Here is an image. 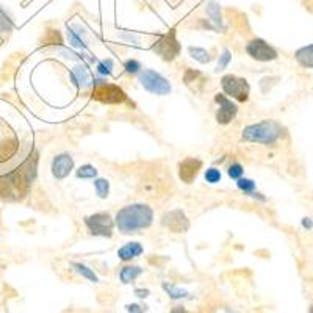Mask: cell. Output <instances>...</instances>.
I'll use <instances>...</instances> for the list:
<instances>
[{"instance_id":"1","label":"cell","mask_w":313,"mask_h":313,"mask_svg":"<svg viewBox=\"0 0 313 313\" xmlns=\"http://www.w3.org/2000/svg\"><path fill=\"white\" fill-rule=\"evenodd\" d=\"M154 223V210L147 204H129L117 210L114 216V226L124 235L138 233L142 229H147Z\"/></svg>"},{"instance_id":"2","label":"cell","mask_w":313,"mask_h":313,"mask_svg":"<svg viewBox=\"0 0 313 313\" xmlns=\"http://www.w3.org/2000/svg\"><path fill=\"white\" fill-rule=\"evenodd\" d=\"M284 135V127L273 121V119H265L256 124H249L243 129L241 140L246 142H257V144L263 146H273L282 138Z\"/></svg>"},{"instance_id":"3","label":"cell","mask_w":313,"mask_h":313,"mask_svg":"<svg viewBox=\"0 0 313 313\" xmlns=\"http://www.w3.org/2000/svg\"><path fill=\"white\" fill-rule=\"evenodd\" d=\"M138 80L140 85L146 91H149L150 94H157V96H168L171 94L172 86L169 80L162 75L160 72L154 71V69H144L138 74Z\"/></svg>"},{"instance_id":"4","label":"cell","mask_w":313,"mask_h":313,"mask_svg":"<svg viewBox=\"0 0 313 313\" xmlns=\"http://www.w3.org/2000/svg\"><path fill=\"white\" fill-rule=\"evenodd\" d=\"M85 226L91 235L94 236H104V238H112L114 230V219L108 211H99V213L85 216L83 219Z\"/></svg>"},{"instance_id":"5","label":"cell","mask_w":313,"mask_h":313,"mask_svg":"<svg viewBox=\"0 0 313 313\" xmlns=\"http://www.w3.org/2000/svg\"><path fill=\"white\" fill-rule=\"evenodd\" d=\"M221 88L227 97H233L238 102H246L251 94V85L248 83V80L233 74L223 75Z\"/></svg>"},{"instance_id":"6","label":"cell","mask_w":313,"mask_h":313,"mask_svg":"<svg viewBox=\"0 0 313 313\" xmlns=\"http://www.w3.org/2000/svg\"><path fill=\"white\" fill-rule=\"evenodd\" d=\"M152 50L158 55L162 57L165 61H172L175 60L177 57H179L180 50H182V46L180 42L177 41V35H175V30L171 28L168 33H165V35H162L157 42L154 44V47H152Z\"/></svg>"},{"instance_id":"7","label":"cell","mask_w":313,"mask_h":313,"mask_svg":"<svg viewBox=\"0 0 313 313\" xmlns=\"http://www.w3.org/2000/svg\"><path fill=\"white\" fill-rule=\"evenodd\" d=\"M246 54L252 58V60L260 61V63H268L277 60V50L268 44L265 39L261 38H254L246 44Z\"/></svg>"},{"instance_id":"8","label":"cell","mask_w":313,"mask_h":313,"mask_svg":"<svg viewBox=\"0 0 313 313\" xmlns=\"http://www.w3.org/2000/svg\"><path fill=\"white\" fill-rule=\"evenodd\" d=\"M125 97L127 96L122 88L107 82L97 85V86H94V91H92V99H96L102 104H121L125 100Z\"/></svg>"},{"instance_id":"9","label":"cell","mask_w":313,"mask_h":313,"mask_svg":"<svg viewBox=\"0 0 313 313\" xmlns=\"http://www.w3.org/2000/svg\"><path fill=\"white\" fill-rule=\"evenodd\" d=\"M215 102L219 105L216 112V122L221 125L230 124L236 117V114H238V107H236V104L232 102L226 94H216Z\"/></svg>"},{"instance_id":"10","label":"cell","mask_w":313,"mask_h":313,"mask_svg":"<svg viewBox=\"0 0 313 313\" xmlns=\"http://www.w3.org/2000/svg\"><path fill=\"white\" fill-rule=\"evenodd\" d=\"M162 223H163L165 227H168V229L172 230L174 233H183V232H187L190 229L188 218L180 208L168 211L166 215H163Z\"/></svg>"},{"instance_id":"11","label":"cell","mask_w":313,"mask_h":313,"mask_svg":"<svg viewBox=\"0 0 313 313\" xmlns=\"http://www.w3.org/2000/svg\"><path fill=\"white\" fill-rule=\"evenodd\" d=\"M74 166H75L74 158L64 152V154H58L54 157L52 165H50V171H52V175L57 180H63L74 171Z\"/></svg>"},{"instance_id":"12","label":"cell","mask_w":313,"mask_h":313,"mask_svg":"<svg viewBox=\"0 0 313 313\" xmlns=\"http://www.w3.org/2000/svg\"><path fill=\"white\" fill-rule=\"evenodd\" d=\"M202 169V162L199 158L188 157L183 162L179 163V177L185 183H193L194 179L198 177L199 171Z\"/></svg>"},{"instance_id":"13","label":"cell","mask_w":313,"mask_h":313,"mask_svg":"<svg viewBox=\"0 0 313 313\" xmlns=\"http://www.w3.org/2000/svg\"><path fill=\"white\" fill-rule=\"evenodd\" d=\"M66 36L69 44L74 49H82V50H88V31L85 30L80 24H74V25H67L66 27Z\"/></svg>"},{"instance_id":"14","label":"cell","mask_w":313,"mask_h":313,"mask_svg":"<svg viewBox=\"0 0 313 313\" xmlns=\"http://www.w3.org/2000/svg\"><path fill=\"white\" fill-rule=\"evenodd\" d=\"M205 14L210 19V22L213 24V27L216 28V31H224L226 25H224V19H223V11H221V5L216 0H210L205 5Z\"/></svg>"},{"instance_id":"15","label":"cell","mask_w":313,"mask_h":313,"mask_svg":"<svg viewBox=\"0 0 313 313\" xmlns=\"http://www.w3.org/2000/svg\"><path fill=\"white\" fill-rule=\"evenodd\" d=\"M71 77H72V82L75 85H79L80 88H88V86H91V85H92L91 71L85 63H79V64H75L72 67Z\"/></svg>"},{"instance_id":"16","label":"cell","mask_w":313,"mask_h":313,"mask_svg":"<svg viewBox=\"0 0 313 313\" xmlns=\"http://www.w3.org/2000/svg\"><path fill=\"white\" fill-rule=\"evenodd\" d=\"M144 252V248H142V244L138 241H130V243H125L122 248H119L117 251V257L122 261H130L133 258L140 257L141 254Z\"/></svg>"},{"instance_id":"17","label":"cell","mask_w":313,"mask_h":313,"mask_svg":"<svg viewBox=\"0 0 313 313\" xmlns=\"http://www.w3.org/2000/svg\"><path fill=\"white\" fill-rule=\"evenodd\" d=\"M294 58L302 67H312L313 69V44L298 49L294 52Z\"/></svg>"},{"instance_id":"18","label":"cell","mask_w":313,"mask_h":313,"mask_svg":"<svg viewBox=\"0 0 313 313\" xmlns=\"http://www.w3.org/2000/svg\"><path fill=\"white\" fill-rule=\"evenodd\" d=\"M142 271H144V269L140 268V266H135V265H125V266L121 269V273H119V279H121V282H122V284H130V282H133L137 277H140V276L142 274Z\"/></svg>"},{"instance_id":"19","label":"cell","mask_w":313,"mask_h":313,"mask_svg":"<svg viewBox=\"0 0 313 313\" xmlns=\"http://www.w3.org/2000/svg\"><path fill=\"white\" fill-rule=\"evenodd\" d=\"M188 54H190V57L193 58V60H196L200 64H207V63H210L211 60H213L208 50L207 49H202V47L190 46L188 47Z\"/></svg>"},{"instance_id":"20","label":"cell","mask_w":313,"mask_h":313,"mask_svg":"<svg viewBox=\"0 0 313 313\" xmlns=\"http://www.w3.org/2000/svg\"><path fill=\"white\" fill-rule=\"evenodd\" d=\"M71 266L75 269V273L80 274V276H83L85 279H88L89 282H94V284H97V282H99L97 274L94 273V269H91L89 266L83 265V263H79V261H72Z\"/></svg>"},{"instance_id":"21","label":"cell","mask_w":313,"mask_h":313,"mask_svg":"<svg viewBox=\"0 0 313 313\" xmlns=\"http://www.w3.org/2000/svg\"><path fill=\"white\" fill-rule=\"evenodd\" d=\"M163 290L168 293V296L171 299H185V298H188V291L187 290H183V288H180V286H175L174 284H168V282H163Z\"/></svg>"},{"instance_id":"22","label":"cell","mask_w":313,"mask_h":313,"mask_svg":"<svg viewBox=\"0 0 313 313\" xmlns=\"http://www.w3.org/2000/svg\"><path fill=\"white\" fill-rule=\"evenodd\" d=\"M97 174H99L97 168L92 165H82L80 168H77V171H75L77 179H96Z\"/></svg>"},{"instance_id":"23","label":"cell","mask_w":313,"mask_h":313,"mask_svg":"<svg viewBox=\"0 0 313 313\" xmlns=\"http://www.w3.org/2000/svg\"><path fill=\"white\" fill-rule=\"evenodd\" d=\"M94 188H96V194L100 199H107L108 193H110V182L104 177H96L94 179Z\"/></svg>"},{"instance_id":"24","label":"cell","mask_w":313,"mask_h":313,"mask_svg":"<svg viewBox=\"0 0 313 313\" xmlns=\"http://www.w3.org/2000/svg\"><path fill=\"white\" fill-rule=\"evenodd\" d=\"M113 60L112 58H105V60H100L96 66V72L100 77H108V75L113 74Z\"/></svg>"},{"instance_id":"25","label":"cell","mask_w":313,"mask_h":313,"mask_svg":"<svg viewBox=\"0 0 313 313\" xmlns=\"http://www.w3.org/2000/svg\"><path fill=\"white\" fill-rule=\"evenodd\" d=\"M11 30H13V21L5 13L3 8L0 6V35H8Z\"/></svg>"},{"instance_id":"26","label":"cell","mask_w":313,"mask_h":313,"mask_svg":"<svg viewBox=\"0 0 313 313\" xmlns=\"http://www.w3.org/2000/svg\"><path fill=\"white\" fill-rule=\"evenodd\" d=\"M236 187H238V190H241L243 193L251 194V193L256 191L257 185L252 179H248V177H240V179L236 180Z\"/></svg>"},{"instance_id":"27","label":"cell","mask_w":313,"mask_h":313,"mask_svg":"<svg viewBox=\"0 0 313 313\" xmlns=\"http://www.w3.org/2000/svg\"><path fill=\"white\" fill-rule=\"evenodd\" d=\"M230 61H232V52H230L229 49H224L223 54L219 55V58H218V64H216L215 72H221V71H224L226 67L229 66Z\"/></svg>"},{"instance_id":"28","label":"cell","mask_w":313,"mask_h":313,"mask_svg":"<svg viewBox=\"0 0 313 313\" xmlns=\"http://www.w3.org/2000/svg\"><path fill=\"white\" fill-rule=\"evenodd\" d=\"M141 63L138 60H133V58H129V60H125L124 61V71L127 74H130V75H135V74H140L141 72Z\"/></svg>"},{"instance_id":"29","label":"cell","mask_w":313,"mask_h":313,"mask_svg":"<svg viewBox=\"0 0 313 313\" xmlns=\"http://www.w3.org/2000/svg\"><path fill=\"white\" fill-rule=\"evenodd\" d=\"M227 174H229L230 179L238 180L240 177H243V174H244V168H243V165H241V163L235 162V163L229 165V168H227Z\"/></svg>"},{"instance_id":"30","label":"cell","mask_w":313,"mask_h":313,"mask_svg":"<svg viewBox=\"0 0 313 313\" xmlns=\"http://www.w3.org/2000/svg\"><path fill=\"white\" fill-rule=\"evenodd\" d=\"M205 182L211 183V185H215L218 182H221V171H219L218 168H208L207 171H205Z\"/></svg>"},{"instance_id":"31","label":"cell","mask_w":313,"mask_h":313,"mask_svg":"<svg viewBox=\"0 0 313 313\" xmlns=\"http://www.w3.org/2000/svg\"><path fill=\"white\" fill-rule=\"evenodd\" d=\"M58 52H60V55H63L66 60H82L83 61V54H77L75 50L72 49H67V47H58Z\"/></svg>"},{"instance_id":"32","label":"cell","mask_w":313,"mask_h":313,"mask_svg":"<svg viewBox=\"0 0 313 313\" xmlns=\"http://www.w3.org/2000/svg\"><path fill=\"white\" fill-rule=\"evenodd\" d=\"M119 38L124 39V41H127V42H132V44H138V42H140V36L135 35V33H132V31H122V33H119Z\"/></svg>"},{"instance_id":"33","label":"cell","mask_w":313,"mask_h":313,"mask_svg":"<svg viewBox=\"0 0 313 313\" xmlns=\"http://www.w3.org/2000/svg\"><path fill=\"white\" fill-rule=\"evenodd\" d=\"M198 77H200V72L199 71H194V69H187V72H185V75H183V80H185V83H191V82H194Z\"/></svg>"},{"instance_id":"34","label":"cell","mask_w":313,"mask_h":313,"mask_svg":"<svg viewBox=\"0 0 313 313\" xmlns=\"http://www.w3.org/2000/svg\"><path fill=\"white\" fill-rule=\"evenodd\" d=\"M127 312L129 313H144L146 309H142L141 306H138V304H129V306H125Z\"/></svg>"},{"instance_id":"35","label":"cell","mask_w":313,"mask_h":313,"mask_svg":"<svg viewBox=\"0 0 313 313\" xmlns=\"http://www.w3.org/2000/svg\"><path fill=\"white\" fill-rule=\"evenodd\" d=\"M135 294H137L138 298L144 299V298H147V296L150 294V291L147 288H135Z\"/></svg>"},{"instance_id":"36","label":"cell","mask_w":313,"mask_h":313,"mask_svg":"<svg viewBox=\"0 0 313 313\" xmlns=\"http://www.w3.org/2000/svg\"><path fill=\"white\" fill-rule=\"evenodd\" d=\"M302 227L304 229H313V221L310 218H302Z\"/></svg>"},{"instance_id":"37","label":"cell","mask_w":313,"mask_h":313,"mask_svg":"<svg viewBox=\"0 0 313 313\" xmlns=\"http://www.w3.org/2000/svg\"><path fill=\"white\" fill-rule=\"evenodd\" d=\"M171 313H190V312L185 309V307H182V306H177V307H174L171 310Z\"/></svg>"},{"instance_id":"38","label":"cell","mask_w":313,"mask_h":313,"mask_svg":"<svg viewBox=\"0 0 313 313\" xmlns=\"http://www.w3.org/2000/svg\"><path fill=\"white\" fill-rule=\"evenodd\" d=\"M251 198H254V199H260V200H266V198H263V196H260V193H257V191H254V193H251L249 194Z\"/></svg>"},{"instance_id":"39","label":"cell","mask_w":313,"mask_h":313,"mask_svg":"<svg viewBox=\"0 0 313 313\" xmlns=\"http://www.w3.org/2000/svg\"><path fill=\"white\" fill-rule=\"evenodd\" d=\"M310 313H313V306L310 307Z\"/></svg>"}]
</instances>
